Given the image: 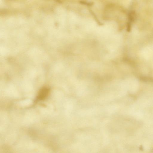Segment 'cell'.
<instances>
[{
	"label": "cell",
	"mask_w": 153,
	"mask_h": 153,
	"mask_svg": "<svg viewBox=\"0 0 153 153\" xmlns=\"http://www.w3.org/2000/svg\"><path fill=\"white\" fill-rule=\"evenodd\" d=\"M140 54L144 59H150L153 56V47L148 46L143 48L141 51Z\"/></svg>",
	"instance_id": "6da1fadb"
},
{
	"label": "cell",
	"mask_w": 153,
	"mask_h": 153,
	"mask_svg": "<svg viewBox=\"0 0 153 153\" xmlns=\"http://www.w3.org/2000/svg\"><path fill=\"white\" fill-rule=\"evenodd\" d=\"M50 89L46 87H44L39 91L36 97V100H42L47 98L49 93Z\"/></svg>",
	"instance_id": "7a4b0ae2"
},
{
	"label": "cell",
	"mask_w": 153,
	"mask_h": 153,
	"mask_svg": "<svg viewBox=\"0 0 153 153\" xmlns=\"http://www.w3.org/2000/svg\"><path fill=\"white\" fill-rule=\"evenodd\" d=\"M80 3L83 4H85L88 6H91L93 4V2H88L85 1H81Z\"/></svg>",
	"instance_id": "3957f363"
}]
</instances>
